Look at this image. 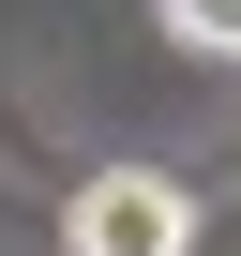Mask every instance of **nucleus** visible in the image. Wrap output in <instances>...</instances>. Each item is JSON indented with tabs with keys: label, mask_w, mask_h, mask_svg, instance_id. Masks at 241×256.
<instances>
[{
	"label": "nucleus",
	"mask_w": 241,
	"mask_h": 256,
	"mask_svg": "<svg viewBox=\"0 0 241 256\" xmlns=\"http://www.w3.org/2000/svg\"><path fill=\"white\" fill-rule=\"evenodd\" d=\"M60 256H196V196L166 166H90L60 211Z\"/></svg>",
	"instance_id": "f257e3e1"
},
{
	"label": "nucleus",
	"mask_w": 241,
	"mask_h": 256,
	"mask_svg": "<svg viewBox=\"0 0 241 256\" xmlns=\"http://www.w3.org/2000/svg\"><path fill=\"white\" fill-rule=\"evenodd\" d=\"M166 30H181L196 60H241V0H166Z\"/></svg>",
	"instance_id": "f03ea898"
}]
</instances>
